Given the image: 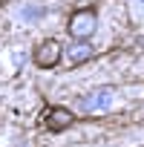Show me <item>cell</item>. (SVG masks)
<instances>
[{
  "label": "cell",
  "mask_w": 144,
  "mask_h": 147,
  "mask_svg": "<svg viewBox=\"0 0 144 147\" xmlns=\"http://www.w3.org/2000/svg\"><path fill=\"white\" fill-rule=\"evenodd\" d=\"M61 58H63V46L58 40H52V38L49 40H40L35 46V52H32V61H35L38 69H55L61 63Z\"/></svg>",
  "instance_id": "cell-3"
},
{
  "label": "cell",
  "mask_w": 144,
  "mask_h": 147,
  "mask_svg": "<svg viewBox=\"0 0 144 147\" xmlns=\"http://www.w3.org/2000/svg\"><path fill=\"white\" fill-rule=\"evenodd\" d=\"M112 104H115V90L112 87H98V90L78 98V107L84 113H107V110H112Z\"/></svg>",
  "instance_id": "cell-2"
},
{
  "label": "cell",
  "mask_w": 144,
  "mask_h": 147,
  "mask_svg": "<svg viewBox=\"0 0 144 147\" xmlns=\"http://www.w3.org/2000/svg\"><path fill=\"white\" fill-rule=\"evenodd\" d=\"M92 55H95V46H89V40H87V43H78V46H72L66 58H69V63H72V66H81V63H87Z\"/></svg>",
  "instance_id": "cell-5"
},
{
  "label": "cell",
  "mask_w": 144,
  "mask_h": 147,
  "mask_svg": "<svg viewBox=\"0 0 144 147\" xmlns=\"http://www.w3.org/2000/svg\"><path fill=\"white\" fill-rule=\"evenodd\" d=\"M95 26H98V9H95V6L75 9V12L69 15V23H66L69 35L75 38V40H81V43H87V40L95 35Z\"/></svg>",
  "instance_id": "cell-1"
},
{
  "label": "cell",
  "mask_w": 144,
  "mask_h": 147,
  "mask_svg": "<svg viewBox=\"0 0 144 147\" xmlns=\"http://www.w3.org/2000/svg\"><path fill=\"white\" fill-rule=\"evenodd\" d=\"M75 124V115H72L69 107H61V104H49L43 110V127L49 133H63Z\"/></svg>",
  "instance_id": "cell-4"
}]
</instances>
